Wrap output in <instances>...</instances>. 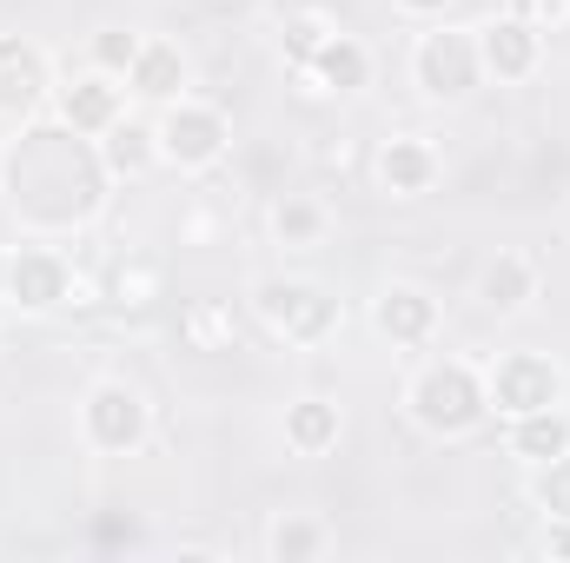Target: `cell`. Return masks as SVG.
I'll list each match as a JSON object with an SVG mask.
<instances>
[{
	"label": "cell",
	"instance_id": "1",
	"mask_svg": "<svg viewBox=\"0 0 570 563\" xmlns=\"http://www.w3.org/2000/svg\"><path fill=\"white\" fill-rule=\"evenodd\" d=\"M107 159L87 134H73L67 120L53 127H27L20 140L0 152V192L13 206V219L33 233V239H60V233H80L100 206H107Z\"/></svg>",
	"mask_w": 570,
	"mask_h": 563
},
{
	"label": "cell",
	"instance_id": "2",
	"mask_svg": "<svg viewBox=\"0 0 570 563\" xmlns=\"http://www.w3.org/2000/svg\"><path fill=\"white\" fill-rule=\"evenodd\" d=\"M405 412L419 431L431 437H464V431H478V424L491 418V398H484V372L471 365V358H431L412 372V385H405Z\"/></svg>",
	"mask_w": 570,
	"mask_h": 563
},
{
	"label": "cell",
	"instance_id": "3",
	"mask_svg": "<svg viewBox=\"0 0 570 563\" xmlns=\"http://www.w3.org/2000/svg\"><path fill=\"white\" fill-rule=\"evenodd\" d=\"M153 134H159V166H173V172H213V166L233 152V120H226V107H213V100H199V93L166 100L159 120H153Z\"/></svg>",
	"mask_w": 570,
	"mask_h": 563
},
{
	"label": "cell",
	"instance_id": "4",
	"mask_svg": "<svg viewBox=\"0 0 570 563\" xmlns=\"http://www.w3.org/2000/svg\"><path fill=\"white\" fill-rule=\"evenodd\" d=\"M253 312H259V325H266L279 345H298V352L325 345V338L345 325V305L312 279H259Z\"/></svg>",
	"mask_w": 570,
	"mask_h": 563
},
{
	"label": "cell",
	"instance_id": "5",
	"mask_svg": "<svg viewBox=\"0 0 570 563\" xmlns=\"http://www.w3.org/2000/svg\"><path fill=\"white\" fill-rule=\"evenodd\" d=\"M412 80L419 93L438 107H458L484 87V60H478V33L471 27H451V20H431L412 47Z\"/></svg>",
	"mask_w": 570,
	"mask_h": 563
},
{
	"label": "cell",
	"instance_id": "6",
	"mask_svg": "<svg viewBox=\"0 0 570 563\" xmlns=\"http://www.w3.org/2000/svg\"><path fill=\"white\" fill-rule=\"evenodd\" d=\"M80 437H87V451H100V457H134L146 437H153V405H146V392L127 385V378H100V385L80 398Z\"/></svg>",
	"mask_w": 570,
	"mask_h": 563
},
{
	"label": "cell",
	"instance_id": "7",
	"mask_svg": "<svg viewBox=\"0 0 570 563\" xmlns=\"http://www.w3.org/2000/svg\"><path fill=\"white\" fill-rule=\"evenodd\" d=\"M80 292L87 279L73 273V259L60 253V246H47V239H33V246H20V253H7V298L0 305H13V312H60V305H80Z\"/></svg>",
	"mask_w": 570,
	"mask_h": 563
},
{
	"label": "cell",
	"instance_id": "8",
	"mask_svg": "<svg viewBox=\"0 0 570 563\" xmlns=\"http://www.w3.org/2000/svg\"><path fill=\"white\" fill-rule=\"evenodd\" d=\"M484 398H491L498 418H524V412L564 405V372L544 352H498L484 365Z\"/></svg>",
	"mask_w": 570,
	"mask_h": 563
},
{
	"label": "cell",
	"instance_id": "9",
	"mask_svg": "<svg viewBox=\"0 0 570 563\" xmlns=\"http://www.w3.org/2000/svg\"><path fill=\"white\" fill-rule=\"evenodd\" d=\"M478 33V60H484V80H498V87H524V80H538V67H544V33L524 20V13H498V20H484V27H471Z\"/></svg>",
	"mask_w": 570,
	"mask_h": 563
},
{
	"label": "cell",
	"instance_id": "10",
	"mask_svg": "<svg viewBox=\"0 0 570 563\" xmlns=\"http://www.w3.org/2000/svg\"><path fill=\"white\" fill-rule=\"evenodd\" d=\"M53 107H60V120H67L73 134L100 140V134L127 113V80H114V73H100V67H87L80 80L53 87Z\"/></svg>",
	"mask_w": 570,
	"mask_h": 563
},
{
	"label": "cell",
	"instance_id": "11",
	"mask_svg": "<svg viewBox=\"0 0 570 563\" xmlns=\"http://www.w3.org/2000/svg\"><path fill=\"white\" fill-rule=\"evenodd\" d=\"M47 93H53L47 53L20 33H0V120H27Z\"/></svg>",
	"mask_w": 570,
	"mask_h": 563
},
{
	"label": "cell",
	"instance_id": "12",
	"mask_svg": "<svg viewBox=\"0 0 570 563\" xmlns=\"http://www.w3.org/2000/svg\"><path fill=\"white\" fill-rule=\"evenodd\" d=\"M438 298H431L425 285H385L379 298H372V325H379V338H392L399 352H419L438 338Z\"/></svg>",
	"mask_w": 570,
	"mask_h": 563
},
{
	"label": "cell",
	"instance_id": "13",
	"mask_svg": "<svg viewBox=\"0 0 570 563\" xmlns=\"http://www.w3.org/2000/svg\"><path fill=\"white\" fill-rule=\"evenodd\" d=\"M372 179L392 192V199H425L431 186L444 179V159H438V146L419 140V134H399V140H385L372 152Z\"/></svg>",
	"mask_w": 570,
	"mask_h": 563
},
{
	"label": "cell",
	"instance_id": "14",
	"mask_svg": "<svg viewBox=\"0 0 570 563\" xmlns=\"http://www.w3.org/2000/svg\"><path fill=\"white\" fill-rule=\"evenodd\" d=\"M538 292H544V266H538L531 253H498V259H484V273H478V298H484V312H498V318L531 312Z\"/></svg>",
	"mask_w": 570,
	"mask_h": 563
},
{
	"label": "cell",
	"instance_id": "15",
	"mask_svg": "<svg viewBox=\"0 0 570 563\" xmlns=\"http://www.w3.org/2000/svg\"><path fill=\"white\" fill-rule=\"evenodd\" d=\"M312 93H358L365 80H372V53H365V40H352V33H332L318 53H312V67L298 73Z\"/></svg>",
	"mask_w": 570,
	"mask_h": 563
},
{
	"label": "cell",
	"instance_id": "16",
	"mask_svg": "<svg viewBox=\"0 0 570 563\" xmlns=\"http://www.w3.org/2000/svg\"><path fill=\"white\" fill-rule=\"evenodd\" d=\"M193 87V67H186V53L173 47V40H140V60L127 67V93H140L153 107H166V100H179Z\"/></svg>",
	"mask_w": 570,
	"mask_h": 563
},
{
	"label": "cell",
	"instance_id": "17",
	"mask_svg": "<svg viewBox=\"0 0 570 563\" xmlns=\"http://www.w3.org/2000/svg\"><path fill=\"white\" fill-rule=\"evenodd\" d=\"M504 451L518 464H551L570 451V412L564 405H544V412H524V418H504Z\"/></svg>",
	"mask_w": 570,
	"mask_h": 563
},
{
	"label": "cell",
	"instance_id": "18",
	"mask_svg": "<svg viewBox=\"0 0 570 563\" xmlns=\"http://www.w3.org/2000/svg\"><path fill=\"white\" fill-rule=\"evenodd\" d=\"M279 431H285V451H298V457H325V451H338L345 418H338V405H332V398L305 392V398H292V405H285Z\"/></svg>",
	"mask_w": 570,
	"mask_h": 563
},
{
	"label": "cell",
	"instance_id": "19",
	"mask_svg": "<svg viewBox=\"0 0 570 563\" xmlns=\"http://www.w3.org/2000/svg\"><path fill=\"white\" fill-rule=\"evenodd\" d=\"M94 146H100V159H107L114 179H140V172L159 166V134H153V120H134V113H120Z\"/></svg>",
	"mask_w": 570,
	"mask_h": 563
},
{
	"label": "cell",
	"instance_id": "20",
	"mask_svg": "<svg viewBox=\"0 0 570 563\" xmlns=\"http://www.w3.org/2000/svg\"><path fill=\"white\" fill-rule=\"evenodd\" d=\"M332 551V524L325 517H312V511H279L273 524H266V557L273 563H312Z\"/></svg>",
	"mask_w": 570,
	"mask_h": 563
},
{
	"label": "cell",
	"instance_id": "21",
	"mask_svg": "<svg viewBox=\"0 0 570 563\" xmlns=\"http://www.w3.org/2000/svg\"><path fill=\"white\" fill-rule=\"evenodd\" d=\"M266 226H273V239H279L285 253H312V246L325 239L332 213H325L312 192H279V199H273V213H266Z\"/></svg>",
	"mask_w": 570,
	"mask_h": 563
},
{
	"label": "cell",
	"instance_id": "22",
	"mask_svg": "<svg viewBox=\"0 0 570 563\" xmlns=\"http://www.w3.org/2000/svg\"><path fill=\"white\" fill-rule=\"evenodd\" d=\"M179 338H186L193 352H233V345H239V318H233L226 298H193V305L179 312Z\"/></svg>",
	"mask_w": 570,
	"mask_h": 563
},
{
	"label": "cell",
	"instance_id": "23",
	"mask_svg": "<svg viewBox=\"0 0 570 563\" xmlns=\"http://www.w3.org/2000/svg\"><path fill=\"white\" fill-rule=\"evenodd\" d=\"M332 33H338V20H332L325 7H298V13H285V27H279L285 67H292V73H305V67H312V53H318Z\"/></svg>",
	"mask_w": 570,
	"mask_h": 563
},
{
	"label": "cell",
	"instance_id": "24",
	"mask_svg": "<svg viewBox=\"0 0 570 563\" xmlns=\"http://www.w3.org/2000/svg\"><path fill=\"white\" fill-rule=\"evenodd\" d=\"M531 504L544 517H570V451L551 464H531Z\"/></svg>",
	"mask_w": 570,
	"mask_h": 563
},
{
	"label": "cell",
	"instance_id": "25",
	"mask_svg": "<svg viewBox=\"0 0 570 563\" xmlns=\"http://www.w3.org/2000/svg\"><path fill=\"white\" fill-rule=\"evenodd\" d=\"M140 40H146V33L100 27V33H94V67H100V73H114V80H127V67L140 60Z\"/></svg>",
	"mask_w": 570,
	"mask_h": 563
},
{
	"label": "cell",
	"instance_id": "26",
	"mask_svg": "<svg viewBox=\"0 0 570 563\" xmlns=\"http://www.w3.org/2000/svg\"><path fill=\"white\" fill-rule=\"evenodd\" d=\"M153 292H159V266H146V259L114 266V285H107V298H114V305H134V312H140Z\"/></svg>",
	"mask_w": 570,
	"mask_h": 563
},
{
	"label": "cell",
	"instance_id": "27",
	"mask_svg": "<svg viewBox=\"0 0 570 563\" xmlns=\"http://www.w3.org/2000/svg\"><path fill=\"white\" fill-rule=\"evenodd\" d=\"M511 13H524L544 40L551 33H570V0H511Z\"/></svg>",
	"mask_w": 570,
	"mask_h": 563
},
{
	"label": "cell",
	"instance_id": "28",
	"mask_svg": "<svg viewBox=\"0 0 570 563\" xmlns=\"http://www.w3.org/2000/svg\"><path fill=\"white\" fill-rule=\"evenodd\" d=\"M399 13H405V20H444V13H451V0H399Z\"/></svg>",
	"mask_w": 570,
	"mask_h": 563
},
{
	"label": "cell",
	"instance_id": "29",
	"mask_svg": "<svg viewBox=\"0 0 570 563\" xmlns=\"http://www.w3.org/2000/svg\"><path fill=\"white\" fill-rule=\"evenodd\" d=\"M544 557H570V517H551V531H544Z\"/></svg>",
	"mask_w": 570,
	"mask_h": 563
},
{
	"label": "cell",
	"instance_id": "30",
	"mask_svg": "<svg viewBox=\"0 0 570 563\" xmlns=\"http://www.w3.org/2000/svg\"><path fill=\"white\" fill-rule=\"evenodd\" d=\"M0 298H7V246H0Z\"/></svg>",
	"mask_w": 570,
	"mask_h": 563
},
{
	"label": "cell",
	"instance_id": "31",
	"mask_svg": "<svg viewBox=\"0 0 570 563\" xmlns=\"http://www.w3.org/2000/svg\"><path fill=\"white\" fill-rule=\"evenodd\" d=\"M206 7H226V13H233V7H246V0H206Z\"/></svg>",
	"mask_w": 570,
	"mask_h": 563
},
{
	"label": "cell",
	"instance_id": "32",
	"mask_svg": "<svg viewBox=\"0 0 570 563\" xmlns=\"http://www.w3.org/2000/svg\"><path fill=\"white\" fill-rule=\"evenodd\" d=\"M564 233H570V199H564Z\"/></svg>",
	"mask_w": 570,
	"mask_h": 563
}]
</instances>
